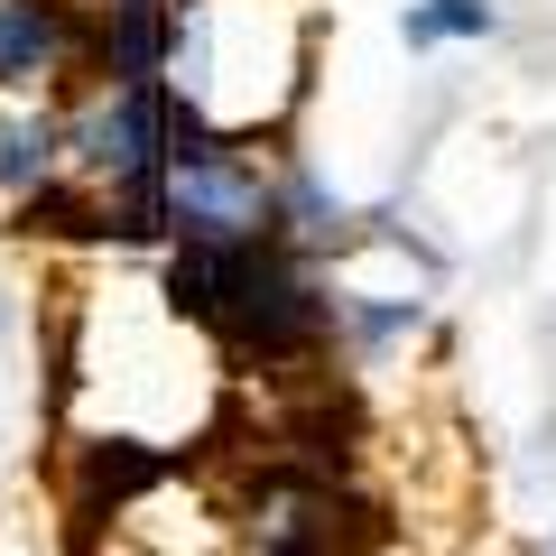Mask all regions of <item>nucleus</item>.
<instances>
[{
    "label": "nucleus",
    "instance_id": "3",
    "mask_svg": "<svg viewBox=\"0 0 556 556\" xmlns=\"http://www.w3.org/2000/svg\"><path fill=\"white\" fill-rule=\"evenodd\" d=\"M492 28V10L482 0H437V10H408V38L427 47V38H482Z\"/></svg>",
    "mask_w": 556,
    "mask_h": 556
},
{
    "label": "nucleus",
    "instance_id": "2",
    "mask_svg": "<svg viewBox=\"0 0 556 556\" xmlns=\"http://www.w3.org/2000/svg\"><path fill=\"white\" fill-rule=\"evenodd\" d=\"M65 121L56 112H0V195H38L56 177Z\"/></svg>",
    "mask_w": 556,
    "mask_h": 556
},
{
    "label": "nucleus",
    "instance_id": "1",
    "mask_svg": "<svg viewBox=\"0 0 556 556\" xmlns=\"http://www.w3.org/2000/svg\"><path fill=\"white\" fill-rule=\"evenodd\" d=\"M75 47L56 0H0V93H20V84H47Z\"/></svg>",
    "mask_w": 556,
    "mask_h": 556
}]
</instances>
